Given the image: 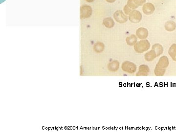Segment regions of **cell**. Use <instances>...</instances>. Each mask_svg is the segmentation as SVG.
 Here are the masks:
<instances>
[{"label":"cell","instance_id":"cell-1","mask_svg":"<svg viewBox=\"0 0 176 132\" xmlns=\"http://www.w3.org/2000/svg\"><path fill=\"white\" fill-rule=\"evenodd\" d=\"M150 47V44L148 40H144L137 43L135 46V50L138 52H143L147 50Z\"/></svg>","mask_w":176,"mask_h":132},{"label":"cell","instance_id":"cell-2","mask_svg":"<svg viewBox=\"0 0 176 132\" xmlns=\"http://www.w3.org/2000/svg\"><path fill=\"white\" fill-rule=\"evenodd\" d=\"M80 18L85 19L90 17L92 14V9L90 6L84 5L81 6L80 9Z\"/></svg>","mask_w":176,"mask_h":132},{"label":"cell","instance_id":"cell-3","mask_svg":"<svg viewBox=\"0 0 176 132\" xmlns=\"http://www.w3.org/2000/svg\"><path fill=\"white\" fill-rule=\"evenodd\" d=\"M129 18L132 23H138L141 21L142 15L139 11L133 10L129 14Z\"/></svg>","mask_w":176,"mask_h":132},{"label":"cell","instance_id":"cell-4","mask_svg":"<svg viewBox=\"0 0 176 132\" xmlns=\"http://www.w3.org/2000/svg\"><path fill=\"white\" fill-rule=\"evenodd\" d=\"M114 17L116 21L119 23H124L128 20L127 16L121 10H117L114 14Z\"/></svg>","mask_w":176,"mask_h":132},{"label":"cell","instance_id":"cell-5","mask_svg":"<svg viewBox=\"0 0 176 132\" xmlns=\"http://www.w3.org/2000/svg\"><path fill=\"white\" fill-rule=\"evenodd\" d=\"M146 0H128L127 5L132 10L136 9L145 3Z\"/></svg>","mask_w":176,"mask_h":132},{"label":"cell","instance_id":"cell-6","mask_svg":"<svg viewBox=\"0 0 176 132\" xmlns=\"http://www.w3.org/2000/svg\"><path fill=\"white\" fill-rule=\"evenodd\" d=\"M143 12L144 14L149 15L153 13L155 10V6L152 3H146L143 6Z\"/></svg>","mask_w":176,"mask_h":132},{"label":"cell","instance_id":"cell-7","mask_svg":"<svg viewBox=\"0 0 176 132\" xmlns=\"http://www.w3.org/2000/svg\"><path fill=\"white\" fill-rule=\"evenodd\" d=\"M148 35V32L146 29L144 28H140L137 31V35L138 38L141 39L147 38Z\"/></svg>","mask_w":176,"mask_h":132},{"label":"cell","instance_id":"cell-8","mask_svg":"<svg viewBox=\"0 0 176 132\" xmlns=\"http://www.w3.org/2000/svg\"><path fill=\"white\" fill-rule=\"evenodd\" d=\"M165 28L168 31H172L176 29V23L174 22L170 21L167 22L165 25Z\"/></svg>","mask_w":176,"mask_h":132},{"label":"cell","instance_id":"cell-9","mask_svg":"<svg viewBox=\"0 0 176 132\" xmlns=\"http://www.w3.org/2000/svg\"><path fill=\"white\" fill-rule=\"evenodd\" d=\"M103 24L106 27H108V28L112 27L115 25L114 20L109 17L104 19L103 21Z\"/></svg>","mask_w":176,"mask_h":132},{"label":"cell","instance_id":"cell-10","mask_svg":"<svg viewBox=\"0 0 176 132\" xmlns=\"http://www.w3.org/2000/svg\"><path fill=\"white\" fill-rule=\"evenodd\" d=\"M168 53L174 60L176 61V44H173L169 50Z\"/></svg>","mask_w":176,"mask_h":132},{"label":"cell","instance_id":"cell-11","mask_svg":"<svg viewBox=\"0 0 176 132\" xmlns=\"http://www.w3.org/2000/svg\"><path fill=\"white\" fill-rule=\"evenodd\" d=\"M152 49H153L155 51V52L156 53L157 56H159V55L163 53V47L161 46V45L159 44H155L153 46Z\"/></svg>","mask_w":176,"mask_h":132},{"label":"cell","instance_id":"cell-12","mask_svg":"<svg viewBox=\"0 0 176 132\" xmlns=\"http://www.w3.org/2000/svg\"><path fill=\"white\" fill-rule=\"evenodd\" d=\"M137 41V37L134 35H131L130 36L128 37L127 39H126V41H127V44L130 46H133V45L135 44Z\"/></svg>","mask_w":176,"mask_h":132},{"label":"cell","instance_id":"cell-13","mask_svg":"<svg viewBox=\"0 0 176 132\" xmlns=\"http://www.w3.org/2000/svg\"><path fill=\"white\" fill-rule=\"evenodd\" d=\"M104 49V45L102 43H96L94 46V50L97 52H102Z\"/></svg>","mask_w":176,"mask_h":132},{"label":"cell","instance_id":"cell-14","mask_svg":"<svg viewBox=\"0 0 176 132\" xmlns=\"http://www.w3.org/2000/svg\"><path fill=\"white\" fill-rule=\"evenodd\" d=\"M156 55V53L155 52L154 50H151V52H149L148 53H147L145 55V57L147 58V60H152L154 59V58H155Z\"/></svg>","mask_w":176,"mask_h":132},{"label":"cell","instance_id":"cell-15","mask_svg":"<svg viewBox=\"0 0 176 132\" xmlns=\"http://www.w3.org/2000/svg\"><path fill=\"white\" fill-rule=\"evenodd\" d=\"M133 10H132L131 8H129L127 5H126L124 8V11L125 13L128 15H129V14Z\"/></svg>","mask_w":176,"mask_h":132},{"label":"cell","instance_id":"cell-16","mask_svg":"<svg viewBox=\"0 0 176 132\" xmlns=\"http://www.w3.org/2000/svg\"><path fill=\"white\" fill-rule=\"evenodd\" d=\"M107 2L109 3H113L114 2H115L116 0H106Z\"/></svg>","mask_w":176,"mask_h":132},{"label":"cell","instance_id":"cell-17","mask_svg":"<svg viewBox=\"0 0 176 132\" xmlns=\"http://www.w3.org/2000/svg\"><path fill=\"white\" fill-rule=\"evenodd\" d=\"M87 2H89V3H91V2H93L94 0H86Z\"/></svg>","mask_w":176,"mask_h":132}]
</instances>
